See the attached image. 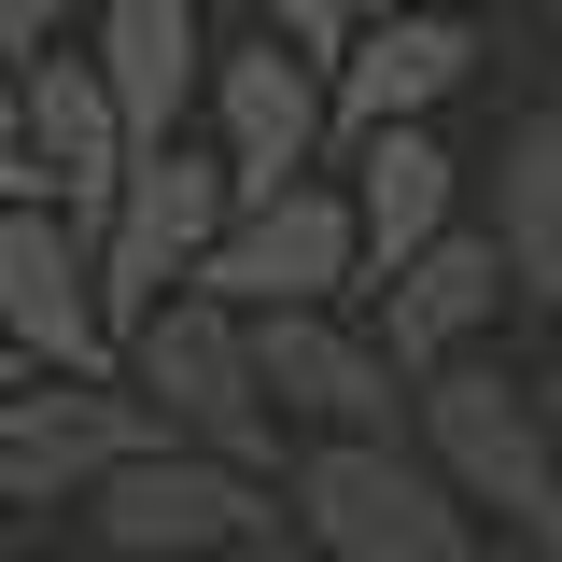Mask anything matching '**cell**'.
I'll return each mask as SVG.
<instances>
[{"instance_id":"obj_22","label":"cell","mask_w":562,"mask_h":562,"mask_svg":"<svg viewBox=\"0 0 562 562\" xmlns=\"http://www.w3.org/2000/svg\"><path fill=\"white\" fill-rule=\"evenodd\" d=\"M239 562H324V549H310V535H268V549H239Z\"/></svg>"},{"instance_id":"obj_11","label":"cell","mask_w":562,"mask_h":562,"mask_svg":"<svg viewBox=\"0 0 562 562\" xmlns=\"http://www.w3.org/2000/svg\"><path fill=\"white\" fill-rule=\"evenodd\" d=\"M506 310H520V281H506V254H492L479 225H464V239H436L422 268H394L380 295H366V338L394 351V366H408V394H422V380L479 366Z\"/></svg>"},{"instance_id":"obj_5","label":"cell","mask_w":562,"mask_h":562,"mask_svg":"<svg viewBox=\"0 0 562 562\" xmlns=\"http://www.w3.org/2000/svg\"><path fill=\"white\" fill-rule=\"evenodd\" d=\"M198 140L225 155L239 211H268V198H295V183H324V169H338V85H324L310 57H281L268 29H239V43L211 57Z\"/></svg>"},{"instance_id":"obj_15","label":"cell","mask_w":562,"mask_h":562,"mask_svg":"<svg viewBox=\"0 0 562 562\" xmlns=\"http://www.w3.org/2000/svg\"><path fill=\"white\" fill-rule=\"evenodd\" d=\"M14 140H29V169L57 183V211L99 239L113 225V198H127V169H140V140H127V113H113V85L85 57H43L29 70V99H14Z\"/></svg>"},{"instance_id":"obj_16","label":"cell","mask_w":562,"mask_h":562,"mask_svg":"<svg viewBox=\"0 0 562 562\" xmlns=\"http://www.w3.org/2000/svg\"><path fill=\"white\" fill-rule=\"evenodd\" d=\"M479 239L506 254V281H520V310H562V99H535L520 127L492 140L479 169Z\"/></svg>"},{"instance_id":"obj_2","label":"cell","mask_w":562,"mask_h":562,"mask_svg":"<svg viewBox=\"0 0 562 562\" xmlns=\"http://www.w3.org/2000/svg\"><path fill=\"white\" fill-rule=\"evenodd\" d=\"M281 506H295V535L324 562H506L408 436H380V450H295Z\"/></svg>"},{"instance_id":"obj_23","label":"cell","mask_w":562,"mask_h":562,"mask_svg":"<svg viewBox=\"0 0 562 562\" xmlns=\"http://www.w3.org/2000/svg\"><path fill=\"white\" fill-rule=\"evenodd\" d=\"M535 394H549V436H562V351H549V380H535Z\"/></svg>"},{"instance_id":"obj_3","label":"cell","mask_w":562,"mask_h":562,"mask_svg":"<svg viewBox=\"0 0 562 562\" xmlns=\"http://www.w3.org/2000/svg\"><path fill=\"white\" fill-rule=\"evenodd\" d=\"M127 394L169 422V450H211V464H254V479H295L268 422V366H254V324L211 310V295H169L127 338Z\"/></svg>"},{"instance_id":"obj_17","label":"cell","mask_w":562,"mask_h":562,"mask_svg":"<svg viewBox=\"0 0 562 562\" xmlns=\"http://www.w3.org/2000/svg\"><path fill=\"white\" fill-rule=\"evenodd\" d=\"M366 14H380V0H239V29H268L281 57H310V70H338L351 43H366Z\"/></svg>"},{"instance_id":"obj_10","label":"cell","mask_w":562,"mask_h":562,"mask_svg":"<svg viewBox=\"0 0 562 562\" xmlns=\"http://www.w3.org/2000/svg\"><path fill=\"white\" fill-rule=\"evenodd\" d=\"M198 295H211V310H239V324H295V310H351V295H366V225H351V198H338V183H295V198L239 211Z\"/></svg>"},{"instance_id":"obj_9","label":"cell","mask_w":562,"mask_h":562,"mask_svg":"<svg viewBox=\"0 0 562 562\" xmlns=\"http://www.w3.org/2000/svg\"><path fill=\"white\" fill-rule=\"evenodd\" d=\"M0 338L29 380H127L113 295H99V239L70 211H14L0 225Z\"/></svg>"},{"instance_id":"obj_1","label":"cell","mask_w":562,"mask_h":562,"mask_svg":"<svg viewBox=\"0 0 562 562\" xmlns=\"http://www.w3.org/2000/svg\"><path fill=\"white\" fill-rule=\"evenodd\" d=\"M408 450L464 492V520H479L506 562H562V436H549V394H535V380H506L492 351L450 366V380H422Z\"/></svg>"},{"instance_id":"obj_8","label":"cell","mask_w":562,"mask_h":562,"mask_svg":"<svg viewBox=\"0 0 562 562\" xmlns=\"http://www.w3.org/2000/svg\"><path fill=\"white\" fill-rule=\"evenodd\" d=\"M85 520L113 535V562H239V549H268V535H295L281 479L211 464V450H155V464H127Z\"/></svg>"},{"instance_id":"obj_18","label":"cell","mask_w":562,"mask_h":562,"mask_svg":"<svg viewBox=\"0 0 562 562\" xmlns=\"http://www.w3.org/2000/svg\"><path fill=\"white\" fill-rule=\"evenodd\" d=\"M113 0H0V43L43 70V57H85V29H99Z\"/></svg>"},{"instance_id":"obj_20","label":"cell","mask_w":562,"mask_h":562,"mask_svg":"<svg viewBox=\"0 0 562 562\" xmlns=\"http://www.w3.org/2000/svg\"><path fill=\"white\" fill-rule=\"evenodd\" d=\"M380 14H450V29H479L492 0H380Z\"/></svg>"},{"instance_id":"obj_25","label":"cell","mask_w":562,"mask_h":562,"mask_svg":"<svg viewBox=\"0 0 562 562\" xmlns=\"http://www.w3.org/2000/svg\"><path fill=\"white\" fill-rule=\"evenodd\" d=\"M549 70H562V0H549Z\"/></svg>"},{"instance_id":"obj_7","label":"cell","mask_w":562,"mask_h":562,"mask_svg":"<svg viewBox=\"0 0 562 562\" xmlns=\"http://www.w3.org/2000/svg\"><path fill=\"white\" fill-rule=\"evenodd\" d=\"M254 366H268V422L295 450H380L408 436V366L366 338L351 310H295V324H254Z\"/></svg>"},{"instance_id":"obj_19","label":"cell","mask_w":562,"mask_h":562,"mask_svg":"<svg viewBox=\"0 0 562 562\" xmlns=\"http://www.w3.org/2000/svg\"><path fill=\"white\" fill-rule=\"evenodd\" d=\"M14 211H57V183H43V169H29V140L0 127V225H14Z\"/></svg>"},{"instance_id":"obj_14","label":"cell","mask_w":562,"mask_h":562,"mask_svg":"<svg viewBox=\"0 0 562 562\" xmlns=\"http://www.w3.org/2000/svg\"><path fill=\"white\" fill-rule=\"evenodd\" d=\"M324 85H338V155L351 140H394V127H436L479 85V29H450V14H366V43Z\"/></svg>"},{"instance_id":"obj_24","label":"cell","mask_w":562,"mask_h":562,"mask_svg":"<svg viewBox=\"0 0 562 562\" xmlns=\"http://www.w3.org/2000/svg\"><path fill=\"white\" fill-rule=\"evenodd\" d=\"M0 394H29V366H14V338H0Z\"/></svg>"},{"instance_id":"obj_12","label":"cell","mask_w":562,"mask_h":562,"mask_svg":"<svg viewBox=\"0 0 562 562\" xmlns=\"http://www.w3.org/2000/svg\"><path fill=\"white\" fill-rule=\"evenodd\" d=\"M211 0H113L99 29H85V70L113 85V113H127L140 155H169V140H198V99H211Z\"/></svg>"},{"instance_id":"obj_4","label":"cell","mask_w":562,"mask_h":562,"mask_svg":"<svg viewBox=\"0 0 562 562\" xmlns=\"http://www.w3.org/2000/svg\"><path fill=\"white\" fill-rule=\"evenodd\" d=\"M225 225H239V183H225V155L211 140H169V155H140L113 225H99V295H113V338H140L169 295H198L211 254H225Z\"/></svg>"},{"instance_id":"obj_13","label":"cell","mask_w":562,"mask_h":562,"mask_svg":"<svg viewBox=\"0 0 562 562\" xmlns=\"http://www.w3.org/2000/svg\"><path fill=\"white\" fill-rule=\"evenodd\" d=\"M338 198H351V225H366V295L394 268H422L436 239H464L479 211H464V155L436 127H394V140H351L338 155Z\"/></svg>"},{"instance_id":"obj_6","label":"cell","mask_w":562,"mask_h":562,"mask_svg":"<svg viewBox=\"0 0 562 562\" xmlns=\"http://www.w3.org/2000/svg\"><path fill=\"white\" fill-rule=\"evenodd\" d=\"M155 450H169V422L127 380H29V394H0V506H99Z\"/></svg>"},{"instance_id":"obj_21","label":"cell","mask_w":562,"mask_h":562,"mask_svg":"<svg viewBox=\"0 0 562 562\" xmlns=\"http://www.w3.org/2000/svg\"><path fill=\"white\" fill-rule=\"evenodd\" d=\"M14 99H29V57H14V43H0V127H14Z\"/></svg>"}]
</instances>
